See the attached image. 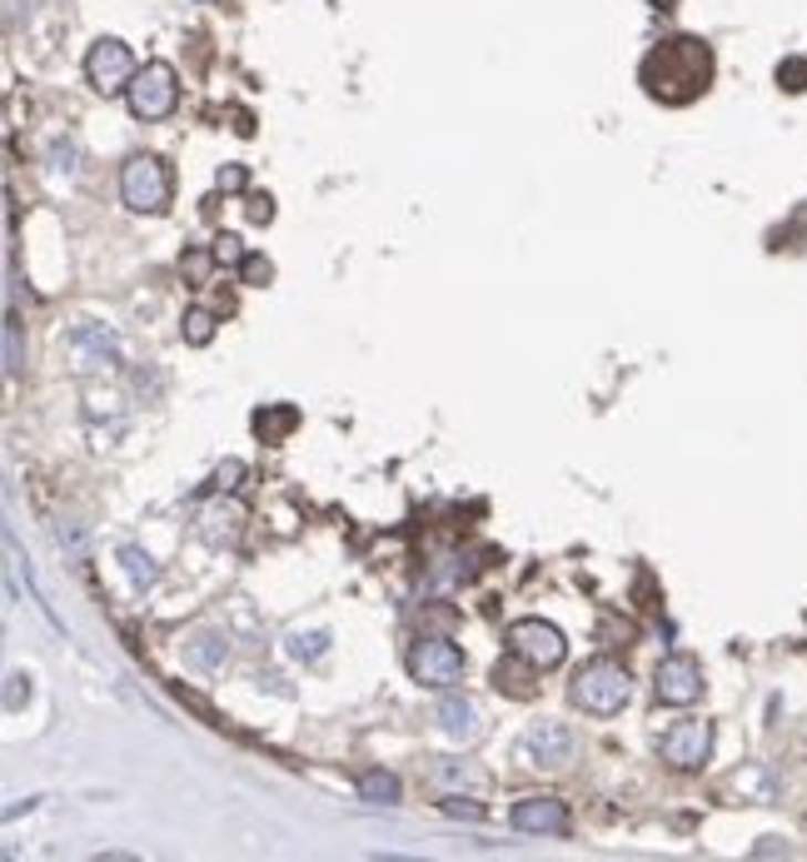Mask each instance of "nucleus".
<instances>
[{"mask_svg":"<svg viewBox=\"0 0 807 862\" xmlns=\"http://www.w3.org/2000/svg\"><path fill=\"white\" fill-rule=\"evenodd\" d=\"M638 85L653 95L658 105H693L697 95L713 85V51L697 35H673L658 41L638 65Z\"/></svg>","mask_w":807,"mask_h":862,"instance_id":"f257e3e1","label":"nucleus"},{"mask_svg":"<svg viewBox=\"0 0 807 862\" xmlns=\"http://www.w3.org/2000/svg\"><path fill=\"white\" fill-rule=\"evenodd\" d=\"M568 698H573L583 713H593V718H613V713L628 708V698H633V683H628L623 663L593 658V663H583V668L573 673V688H568Z\"/></svg>","mask_w":807,"mask_h":862,"instance_id":"f03ea898","label":"nucleus"},{"mask_svg":"<svg viewBox=\"0 0 807 862\" xmlns=\"http://www.w3.org/2000/svg\"><path fill=\"white\" fill-rule=\"evenodd\" d=\"M125 101H130V115H135V121H165V115L179 105L175 65H169V61L139 65L135 81H130V91H125Z\"/></svg>","mask_w":807,"mask_h":862,"instance_id":"7ed1b4c3","label":"nucleus"},{"mask_svg":"<svg viewBox=\"0 0 807 862\" xmlns=\"http://www.w3.org/2000/svg\"><path fill=\"white\" fill-rule=\"evenodd\" d=\"M120 200L135 215H159L169 205V170L155 155H130L120 170Z\"/></svg>","mask_w":807,"mask_h":862,"instance_id":"20e7f679","label":"nucleus"},{"mask_svg":"<svg viewBox=\"0 0 807 862\" xmlns=\"http://www.w3.org/2000/svg\"><path fill=\"white\" fill-rule=\"evenodd\" d=\"M135 55H130L125 41H115V35H100L95 45H90L85 55V81L95 85L100 95H125L130 81H135Z\"/></svg>","mask_w":807,"mask_h":862,"instance_id":"39448f33","label":"nucleus"},{"mask_svg":"<svg viewBox=\"0 0 807 862\" xmlns=\"http://www.w3.org/2000/svg\"><path fill=\"white\" fill-rule=\"evenodd\" d=\"M508 653L534 663V668H558L568 658V643L548 619H518L508 623Z\"/></svg>","mask_w":807,"mask_h":862,"instance_id":"423d86ee","label":"nucleus"},{"mask_svg":"<svg viewBox=\"0 0 807 862\" xmlns=\"http://www.w3.org/2000/svg\"><path fill=\"white\" fill-rule=\"evenodd\" d=\"M408 673H414V683H424V688H454V683L464 678V653L448 638H418L414 648H408Z\"/></svg>","mask_w":807,"mask_h":862,"instance_id":"0eeeda50","label":"nucleus"},{"mask_svg":"<svg viewBox=\"0 0 807 862\" xmlns=\"http://www.w3.org/2000/svg\"><path fill=\"white\" fill-rule=\"evenodd\" d=\"M653 693L668 708H693L703 698V663L687 658V653H668L653 673Z\"/></svg>","mask_w":807,"mask_h":862,"instance_id":"6e6552de","label":"nucleus"},{"mask_svg":"<svg viewBox=\"0 0 807 862\" xmlns=\"http://www.w3.org/2000/svg\"><path fill=\"white\" fill-rule=\"evenodd\" d=\"M658 752H663V762H668V768H677V772L703 768L707 752H713V723H703V718L673 723V728L663 733V742H658Z\"/></svg>","mask_w":807,"mask_h":862,"instance_id":"1a4fd4ad","label":"nucleus"},{"mask_svg":"<svg viewBox=\"0 0 807 862\" xmlns=\"http://www.w3.org/2000/svg\"><path fill=\"white\" fill-rule=\"evenodd\" d=\"M568 758H573V733L563 723L544 718L518 733V762H528V768H563Z\"/></svg>","mask_w":807,"mask_h":862,"instance_id":"9d476101","label":"nucleus"},{"mask_svg":"<svg viewBox=\"0 0 807 862\" xmlns=\"http://www.w3.org/2000/svg\"><path fill=\"white\" fill-rule=\"evenodd\" d=\"M514 828L534 832V838H568L573 818H568V802L558 798H524L514 802Z\"/></svg>","mask_w":807,"mask_h":862,"instance_id":"9b49d317","label":"nucleus"},{"mask_svg":"<svg viewBox=\"0 0 807 862\" xmlns=\"http://www.w3.org/2000/svg\"><path fill=\"white\" fill-rule=\"evenodd\" d=\"M434 723L448 733L454 742H474L484 738V713L474 708V698H464V693H444L434 708Z\"/></svg>","mask_w":807,"mask_h":862,"instance_id":"f8f14e48","label":"nucleus"},{"mask_svg":"<svg viewBox=\"0 0 807 862\" xmlns=\"http://www.w3.org/2000/svg\"><path fill=\"white\" fill-rule=\"evenodd\" d=\"M239 529H245V509H239L229 494H219V499H209L205 509H199V539L205 543H235Z\"/></svg>","mask_w":807,"mask_h":862,"instance_id":"ddd939ff","label":"nucleus"},{"mask_svg":"<svg viewBox=\"0 0 807 862\" xmlns=\"http://www.w3.org/2000/svg\"><path fill=\"white\" fill-rule=\"evenodd\" d=\"M185 663H189V668H199V673L225 668V663H229V638H225V633H215V629L189 633V638H185Z\"/></svg>","mask_w":807,"mask_h":862,"instance_id":"4468645a","label":"nucleus"},{"mask_svg":"<svg viewBox=\"0 0 807 862\" xmlns=\"http://www.w3.org/2000/svg\"><path fill=\"white\" fill-rule=\"evenodd\" d=\"M399 778L394 772H384V768H369V772H359V798L364 802H374V808H394L399 802Z\"/></svg>","mask_w":807,"mask_h":862,"instance_id":"2eb2a0df","label":"nucleus"},{"mask_svg":"<svg viewBox=\"0 0 807 862\" xmlns=\"http://www.w3.org/2000/svg\"><path fill=\"white\" fill-rule=\"evenodd\" d=\"M294 424H299L294 404H275V409H259L255 414V429H259V439H265V444H279L289 429H294Z\"/></svg>","mask_w":807,"mask_h":862,"instance_id":"dca6fc26","label":"nucleus"},{"mask_svg":"<svg viewBox=\"0 0 807 862\" xmlns=\"http://www.w3.org/2000/svg\"><path fill=\"white\" fill-rule=\"evenodd\" d=\"M120 569H125V579L135 583V589H149V583L159 579L155 559H149V553L139 549V543H125V549H120Z\"/></svg>","mask_w":807,"mask_h":862,"instance_id":"f3484780","label":"nucleus"},{"mask_svg":"<svg viewBox=\"0 0 807 862\" xmlns=\"http://www.w3.org/2000/svg\"><path fill=\"white\" fill-rule=\"evenodd\" d=\"M524 668H534V663H498L494 668V688L498 693H514V698H534V683H528V673Z\"/></svg>","mask_w":807,"mask_h":862,"instance_id":"a211bd4d","label":"nucleus"},{"mask_svg":"<svg viewBox=\"0 0 807 862\" xmlns=\"http://www.w3.org/2000/svg\"><path fill=\"white\" fill-rule=\"evenodd\" d=\"M179 334H185V344L205 350V344L215 340V314H209V310H185V324H179Z\"/></svg>","mask_w":807,"mask_h":862,"instance_id":"6ab92c4d","label":"nucleus"},{"mask_svg":"<svg viewBox=\"0 0 807 862\" xmlns=\"http://www.w3.org/2000/svg\"><path fill=\"white\" fill-rule=\"evenodd\" d=\"M289 653L304 658V663L324 658V653H329V633H289Z\"/></svg>","mask_w":807,"mask_h":862,"instance_id":"aec40b11","label":"nucleus"},{"mask_svg":"<svg viewBox=\"0 0 807 862\" xmlns=\"http://www.w3.org/2000/svg\"><path fill=\"white\" fill-rule=\"evenodd\" d=\"M20 364H25V354H20V320H15V310L6 314V374L15 380L20 374Z\"/></svg>","mask_w":807,"mask_h":862,"instance_id":"412c9836","label":"nucleus"},{"mask_svg":"<svg viewBox=\"0 0 807 862\" xmlns=\"http://www.w3.org/2000/svg\"><path fill=\"white\" fill-rule=\"evenodd\" d=\"M777 85H783V91H793V95L807 91V61H803V55H793V61L777 65Z\"/></svg>","mask_w":807,"mask_h":862,"instance_id":"4be33fe9","label":"nucleus"},{"mask_svg":"<svg viewBox=\"0 0 807 862\" xmlns=\"http://www.w3.org/2000/svg\"><path fill=\"white\" fill-rule=\"evenodd\" d=\"M269 274H275V264H269L265 255H245V260H239V280L245 284H269Z\"/></svg>","mask_w":807,"mask_h":862,"instance_id":"5701e85b","label":"nucleus"},{"mask_svg":"<svg viewBox=\"0 0 807 862\" xmlns=\"http://www.w3.org/2000/svg\"><path fill=\"white\" fill-rule=\"evenodd\" d=\"M239 479H245V464H239V459H225V464L215 469V489H219V494H235Z\"/></svg>","mask_w":807,"mask_h":862,"instance_id":"b1692460","label":"nucleus"},{"mask_svg":"<svg viewBox=\"0 0 807 862\" xmlns=\"http://www.w3.org/2000/svg\"><path fill=\"white\" fill-rule=\"evenodd\" d=\"M245 180H249L245 165H219V175H215V185H219V190H229V195L245 190Z\"/></svg>","mask_w":807,"mask_h":862,"instance_id":"393cba45","label":"nucleus"},{"mask_svg":"<svg viewBox=\"0 0 807 862\" xmlns=\"http://www.w3.org/2000/svg\"><path fill=\"white\" fill-rule=\"evenodd\" d=\"M444 812H448V818H484V808H478V802L474 798H444Z\"/></svg>","mask_w":807,"mask_h":862,"instance_id":"a878e982","label":"nucleus"},{"mask_svg":"<svg viewBox=\"0 0 807 862\" xmlns=\"http://www.w3.org/2000/svg\"><path fill=\"white\" fill-rule=\"evenodd\" d=\"M249 220L269 225V220H275V200H269V195H255V200H249Z\"/></svg>","mask_w":807,"mask_h":862,"instance_id":"bb28decb","label":"nucleus"},{"mask_svg":"<svg viewBox=\"0 0 807 862\" xmlns=\"http://www.w3.org/2000/svg\"><path fill=\"white\" fill-rule=\"evenodd\" d=\"M215 260H219V264H225V260H229V264H239V260H245V250H239V240H235V235H225V240L215 245Z\"/></svg>","mask_w":807,"mask_h":862,"instance_id":"cd10ccee","label":"nucleus"},{"mask_svg":"<svg viewBox=\"0 0 807 862\" xmlns=\"http://www.w3.org/2000/svg\"><path fill=\"white\" fill-rule=\"evenodd\" d=\"M777 852H787L783 838H763V842H757V858H777Z\"/></svg>","mask_w":807,"mask_h":862,"instance_id":"c85d7f7f","label":"nucleus"}]
</instances>
